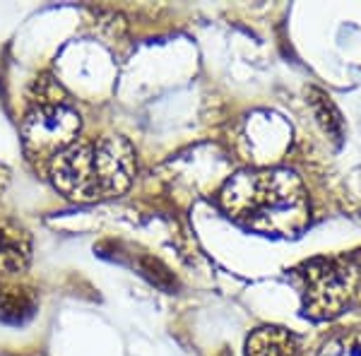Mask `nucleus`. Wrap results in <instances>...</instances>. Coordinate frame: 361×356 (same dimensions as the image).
<instances>
[{
  "label": "nucleus",
  "instance_id": "obj_1",
  "mask_svg": "<svg viewBox=\"0 0 361 356\" xmlns=\"http://www.w3.org/2000/svg\"><path fill=\"white\" fill-rule=\"evenodd\" d=\"M219 202L236 224L265 236H299L311 221L308 192L287 168L238 171L224 183Z\"/></svg>",
  "mask_w": 361,
  "mask_h": 356
},
{
  "label": "nucleus",
  "instance_id": "obj_2",
  "mask_svg": "<svg viewBox=\"0 0 361 356\" xmlns=\"http://www.w3.org/2000/svg\"><path fill=\"white\" fill-rule=\"evenodd\" d=\"M135 168L130 142L104 135L61 152L49 164V173L63 195L80 202H94L123 195L135 178Z\"/></svg>",
  "mask_w": 361,
  "mask_h": 356
},
{
  "label": "nucleus",
  "instance_id": "obj_3",
  "mask_svg": "<svg viewBox=\"0 0 361 356\" xmlns=\"http://www.w3.org/2000/svg\"><path fill=\"white\" fill-rule=\"evenodd\" d=\"M80 113L68 104L66 94L49 78L42 80L39 97L34 99L25 123H22V142L32 161L49 164L61 152L73 147L80 133Z\"/></svg>",
  "mask_w": 361,
  "mask_h": 356
},
{
  "label": "nucleus",
  "instance_id": "obj_4",
  "mask_svg": "<svg viewBox=\"0 0 361 356\" xmlns=\"http://www.w3.org/2000/svg\"><path fill=\"white\" fill-rule=\"evenodd\" d=\"M304 279V313L313 320L340 315L357 294L359 265L349 255L313 258L299 267Z\"/></svg>",
  "mask_w": 361,
  "mask_h": 356
},
{
  "label": "nucleus",
  "instance_id": "obj_5",
  "mask_svg": "<svg viewBox=\"0 0 361 356\" xmlns=\"http://www.w3.org/2000/svg\"><path fill=\"white\" fill-rule=\"evenodd\" d=\"M32 258L29 233L15 221H0V272H22Z\"/></svg>",
  "mask_w": 361,
  "mask_h": 356
},
{
  "label": "nucleus",
  "instance_id": "obj_6",
  "mask_svg": "<svg viewBox=\"0 0 361 356\" xmlns=\"http://www.w3.org/2000/svg\"><path fill=\"white\" fill-rule=\"evenodd\" d=\"M246 356H304L299 340L284 328H260L248 337Z\"/></svg>",
  "mask_w": 361,
  "mask_h": 356
},
{
  "label": "nucleus",
  "instance_id": "obj_7",
  "mask_svg": "<svg viewBox=\"0 0 361 356\" xmlns=\"http://www.w3.org/2000/svg\"><path fill=\"white\" fill-rule=\"evenodd\" d=\"M37 313V299L27 289H5L0 294V323L25 325Z\"/></svg>",
  "mask_w": 361,
  "mask_h": 356
},
{
  "label": "nucleus",
  "instance_id": "obj_8",
  "mask_svg": "<svg viewBox=\"0 0 361 356\" xmlns=\"http://www.w3.org/2000/svg\"><path fill=\"white\" fill-rule=\"evenodd\" d=\"M308 102H311V109H313V113H316L320 128H323L335 142H342L345 123H342L340 111H337L335 104L330 102V97H325L320 90H308Z\"/></svg>",
  "mask_w": 361,
  "mask_h": 356
},
{
  "label": "nucleus",
  "instance_id": "obj_9",
  "mask_svg": "<svg viewBox=\"0 0 361 356\" xmlns=\"http://www.w3.org/2000/svg\"><path fill=\"white\" fill-rule=\"evenodd\" d=\"M318 356H361V332H345L325 342Z\"/></svg>",
  "mask_w": 361,
  "mask_h": 356
},
{
  "label": "nucleus",
  "instance_id": "obj_10",
  "mask_svg": "<svg viewBox=\"0 0 361 356\" xmlns=\"http://www.w3.org/2000/svg\"><path fill=\"white\" fill-rule=\"evenodd\" d=\"M8 178H10V171L5 168L3 164H0V190L5 188V183H8Z\"/></svg>",
  "mask_w": 361,
  "mask_h": 356
}]
</instances>
